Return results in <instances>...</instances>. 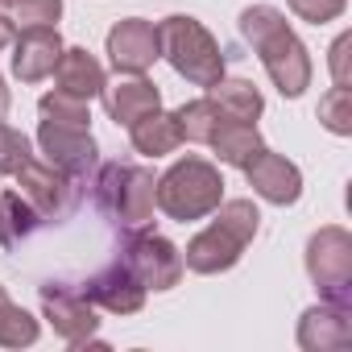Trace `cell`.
Returning a JSON list of instances; mask_svg holds the SVG:
<instances>
[{"instance_id": "22", "label": "cell", "mask_w": 352, "mask_h": 352, "mask_svg": "<svg viewBox=\"0 0 352 352\" xmlns=\"http://www.w3.org/2000/svg\"><path fill=\"white\" fill-rule=\"evenodd\" d=\"M174 120H179L183 141H191V145H212L216 129L224 124V116H220V108H216V100H212V96L187 100L179 112H174Z\"/></svg>"}, {"instance_id": "16", "label": "cell", "mask_w": 352, "mask_h": 352, "mask_svg": "<svg viewBox=\"0 0 352 352\" xmlns=\"http://www.w3.org/2000/svg\"><path fill=\"white\" fill-rule=\"evenodd\" d=\"M104 112H108V120H116V124H133V120H141L145 112H153V108H162V91H157V83L153 79H145V75H120L116 83H104Z\"/></svg>"}, {"instance_id": "23", "label": "cell", "mask_w": 352, "mask_h": 352, "mask_svg": "<svg viewBox=\"0 0 352 352\" xmlns=\"http://www.w3.org/2000/svg\"><path fill=\"white\" fill-rule=\"evenodd\" d=\"M38 336H42V323L25 307H17L13 298L0 307V348H30L38 344Z\"/></svg>"}, {"instance_id": "28", "label": "cell", "mask_w": 352, "mask_h": 352, "mask_svg": "<svg viewBox=\"0 0 352 352\" xmlns=\"http://www.w3.org/2000/svg\"><path fill=\"white\" fill-rule=\"evenodd\" d=\"M286 5H290V13H294L298 21L327 25V21H336V17L348 9V0H286Z\"/></svg>"}, {"instance_id": "9", "label": "cell", "mask_w": 352, "mask_h": 352, "mask_svg": "<svg viewBox=\"0 0 352 352\" xmlns=\"http://www.w3.org/2000/svg\"><path fill=\"white\" fill-rule=\"evenodd\" d=\"M13 179H17V195L42 216V224H63L83 199V187L75 179H67L63 170H54L50 162H38V157H30Z\"/></svg>"}, {"instance_id": "4", "label": "cell", "mask_w": 352, "mask_h": 352, "mask_svg": "<svg viewBox=\"0 0 352 352\" xmlns=\"http://www.w3.org/2000/svg\"><path fill=\"white\" fill-rule=\"evenodd\" d=\"M153 199L157 208L179 220V224H195V220H208L220 199H224V174L216 162L208 157H179L166 174H157V187H153Z\"/></svg>"}, {"instance_id": "11", "label": "cell", "mask_w": 352, "mask_h": 352, "mask_svg": "<svg viewBox=\"0 0 352 352\" xmlns=\"http://www.w3.org/2000/svg\"><path fill=\"white\" fill-rule=\"evenodd\" d=\"M108 58L116 75H145L162 50H157V25L145 17H124L108 30Z\"/></svg>"}, {"instance_id": "27", "label": "cell", "mask_w": 352, "mask_h": 352, "mask_svg": "<svg viewBox=\"0 0 352 352\" xmlns=\"http://www.w3.org/2000/svg\"><path fill=\"white\" fill-rule=\"evenodd\" d=\"M30 157H38V153H34V141H30L21 129H13V124L0 120V174H9V179H13V174H17Z\"/></svg>"}, {"instance_id": "3", "label": "cell", "mask_w": 352, "mask_h": 352, "mask_svg": "<svg viewBox=\"0 0 352 352\" xmlns=\"http://www.w3.org/2000/svg\"><path fill=\"white\" fill-rule=\"evenodd\" d=\"M153 187H157V179L149 166L104 162V166H96L91 195L108 224H116L120 232H133V228H149V220H153V208H157Z\"/></svg>"}, {"instance_id": "12", "label": "cell", "mask_w": 352, "mask_h": 352, "mask_svg": "<svg viewBox=\"0 0 352 352\" xmlns=\"http://www.w3.org/2000/svg\"><path fill=\"white\" fill-rule=\"evenodd\" d=\"M245 179H249V187H253V195H261L265 204H274V208H290V204H298V195H302V170L290 162V157H282V153H274V149H257L253 153V162L245 166Z\"/></svg>"}, {"instance_id": "21", "label": "cell", "mask_w": 352, "mask_h": 352, "mask_svg": "<svg viewBox=\"0 0 352 352\" xmlns=\"http://www.w3.org/2000/svg\"><path fill=\"white\" fill-rule=\"evenodd\" d=\"M42 228V216L17 195V191H0V249H13L25 236Z\"/></svg>"}, {"instance_id": "14", "label": "cell", "mask_w": 352, "mask_h": 352, "mask_svg": "<svg viewBox=\"0 0 352 352\" xmlns=\"http://www.w3.org/2000/svg\"><path fill=\"white\" fill-rule=\"evenodd\" d=\"M100 311H108V315H137L141 307H145V286L133 278V270L124 265V261H112L108 270H100V274H91L83 286H79Z\"/></svg>"}, {"instance_id": "19", "label": "cell", "mask_w": 352, "mask_h": 352, "mask_svg": "<svg viewBox=\"0 0 352 352\" xmlns=\"http://www.w3.org/2000/svg\"><path fill=\"white\" fill-rule=\"evenodd\" d=\"M208 96L216 100V108H220L224 120L257 124V116L265 112V96H261L249 79H216V83L208 87Z\"/></svg>"}, {"instance_id": "8", "label": "cell", "mask_w": 352, "mask_h": 352, "mask_svg": "<svg viewBox=\"0 0 352 352\" xmlns=\"http://www.w3.org/2000/svg\"><path fill=\"white\" fill-rule=\"evenodd\" d=\"M120 261L133 270V278L145 286V290H170L183 282V249L166 241L162 232H149V228H133L124 232V245H120Z\"/></svg>"}, {"instance_id": "2", "label": "cell", "mask_w": 352, "mask_h": 352, "mask_svg": "<svg viewBox=\"0 0 352 352\" xmlns=\"http://www.w3.org/2000/svg\"><path fill=\"white\" fill-rule=\"evenodd\" d=\"M212 216L216 220L187 241L183 265L191 274H224V270H232L245 257V249L253 245L257 228H261V212H257L253 199H220V208Z\"/></svg>"}, {"instance_id": "32", "label": "cell", "mask_w": 352, "mask_h": 352, "mask_svg": "<svg viewBox=\"0 0 352 352\" xmlns=\"http://www.w3.org/2000/svg\"><path fill=\"white\" fill-rule=\"evenodd\" d=\"M5 302H9V290H5V286H0V307H5Z\"/></svg>"}, {"instance_id": "13", "label": "cell", "mask_w": 352, "mask_h": 352, "mask_svg": "<svg viewBox=\"0 0 352 352\" xmlns=\"http://www.w3.org/2000/svg\"><path fill=\"white\" fill-rule=\"evenodd\" d=\"M298 348L302 352H340L352 348V307L340 302H315L298 319Z\"/></svg>"}, {"instance_id": "6", "label": "cell", "mask_w": 352, "mask_h": 352, "mask_svg": "<svg viewBox=\"0 0 352 352\" xmlns=\"http://www.w3.org/2000/svg\"><path fill=\"white\" fill-rule=\"evenodd\" d=\"M307 274L327 302L352 307V236H348V228L327 224L307 241Z\"/></svg>"}, {"instance_id": "29", "label": "cell", "mask_w": 352, "mask_h": 352, "mask_svg": "<svg viewBox=\"0 0 352 352\" xmlns=\"http://www.w3.org/2000/svg\"><path fill=\"white\" fill-rule=\"evenodd\" d=\"M348 50H352V34H340L336 42H331V83L336 87H348Z\"/></svg>"}, {"instance_id": "26", "label": "cell", "mask_w": 352, "mask_h": 352, "mask_svg": "<svg viewBox=\"0 0 352 352\" xmlns=\"http://www.w3.org/2000/svg\"><path fill=\"white\" fill-rule=\"evenodd\" d=\"M319 124L336 137H348L352 133V91L348 87H331L323 100H319Z\"/></svg>"}, {"instance_id": "33", "label": "cell", "mask_w": 352, "mask_h": 352, "mask_svg": "<svg viewBox=\"0 0 352 352\" xmlns=\"http://www.w3.org/2000/svg\"><path fill=\"white\" fill-rule=\"evenodd\" d=\"M0 9H9V0H0Z\"/></svg>"}, {"instance_id": "18", "label": "cell", "mask_w": 352, "mask_h": 352, "mask_svg": "<svg viewBox=\"0 0 352 352\" xmlns=\"http://www.w3.org/2000/svg\"><path fill=\"white\" fill-rule=\"evenodd\" d=\"M129 141H133V149L141 157H166V153H174V149L183 145V133H179L174 112L153 108V112H145L141 120L129 124Z\"/></svg>"}, {"instance_id": "10", "label": "cell", "mask_w": 352, "mask_h": 352, "mask_svg": "<svg viewBox=\"0 0 352 352\" xmlns=\"http://www.w3.org/2000/svg\"><path fill=\"white\" fill-rule=\"evenodd\" d=\"M38 149L42 157L63 170L67 179H75L79 187H87V179L100 166V145L91 137L87 124H58V120H42L38 124Z\"/></svg>"}, {"instance_id": "7", "label": "cell", "mask_w": 352, "mask_h": 352, "mask_svg": "<svg viewBox=\"0 0 352 352\" xmlns=\"http://www.w3.org/2000/svg\"><path fill=\"white\" fill-rule=\"evenodd\" d=\"M42 298V319L54 327V336L67 344V348H104V340L96 336L100 331V315H96V302L79 290V286H67V282H46L38 290Z\"/></svg>"}, {"instance_id": "31", "label": "cell", "mask_w": 352, "mask_h": 352, "mask_svg": "<svg viewBox=\"0 0 352 352\" xmlns=\"http://www.w3.org/2000/svg\"><path fill=\"white\" fill-rule=\"evenodd\" d=\"M9 104H13V96H9V83H5V75H0V120L9 116Z\"/></svg>"}, {"instance_id": "5", "label": "cell", "mask_w": 352, "mask_h": 352, "mask_svg": "<svg viewBox=\"0 0 352 352\" xmlns=\"http://www.w3.org/2000/svg\"><path fill=\"white\" fill-rule=\"evenodd\" d=\"M157 50L191 87H212L216 79H224V50L199 17L170 13L166 21H157Z\"/></svg>"}, {"instance_id": "17", "label": "cell", "mask_w": 352, "mask_h": 352, "mask_svg": "<svg viewBox=\"0 0 352 352\" xmlns=\"http://www.w3.org/2000/svg\"><path fill=\"white\" fill-rule=\"evenodd\" d=\"M54 83H58V91H67V96L96 100V96L104 91L108 75H104L100 58H96L87 46H67L63 58H58V67H54Z\"/></svg>"}, {"instance_id": "15", "label": "cell", "mask_w": 352, "mask_h": 352, "mask_svg": "<svg viewBox=\"0 0 352 352\" xmlns=\"http://www.w3.org/2000/svg\"><path fill=\"white\" fill-rule=\"evenodd\" d=\"M63 38L58 30H17L13 38V75L21 83H42L54 75L58 58H63Z\"/></svg>"}, {"instance_id": "24", "label": "cell", "mask_w": 352, "mask_h": 352, "mask_svg": "<svg viewBox=\"0 0 352 352\" xmlns=\"http://www.w3.org/2000/svg\"><path fill=\"white\" fill-rule=\"evenodd\" d=\"M38 112L42 120H58V124H87L91 129V100H79V96H67V91H46L38 100Z\"/></svg>"}, {"instance_id": "20", "label": "cell", "mask_w": 352, "mask_h": 352, "mask_svg": "<svg viewBox=\"0 0 352 352\" xmlns=\"http://www.w3.org/2000/svg\"><path fill=\"white\" fill-rule=\"evenodd\" d=\"M261 145H265V141H261L257 124H245V120H224V124L216 129V137H212L216 157H220L224 166H236V170H245Z\"/></svg>"}, {"instance_id": "1", "label": "cell", "mask_w": 352, "mask_h": 352, "mask_svg": "<svg viewBox=\"0 0 352 352\" xmlns=\"http://www.w3.org/2000/svg\"><path fill=\"white\" fill-rule=\"evenodd\" d=\"M241 38L253 46V54L261 58L265 75L274 79V87L286 100H298L311 87V50L302 46V38L290 30L286 13L274 5H249L241 13Z\"/></svg>"}, {"instance_id": "25", "label": "cell", "mask_w": 352, "mask_h": 352, "mask_svg": "<svg viewBox=\"0 0 352 352\" xmlns=\"http://www.w3.org/2000/svg\"><path fill=\"white\" fill-rule=\"evenodd\" d=\"M9 17L17 30H58L63 0H9Z\"/></svg>"}, {"instance_id": "30", "label": "cell", "mask_w": 352, "mask_h": 352, "mask_svg": "<svg viewBox=\"0 0 352 352\" xmlns=\"http://www.w3.org/2000/svg\"><path fill=\"white\" fill-rule=\"evenodd\" d=\"M13 38H17V25H13V17H9V13H0V50H5V46H13Z\"/></svg>"}]
</instances>
